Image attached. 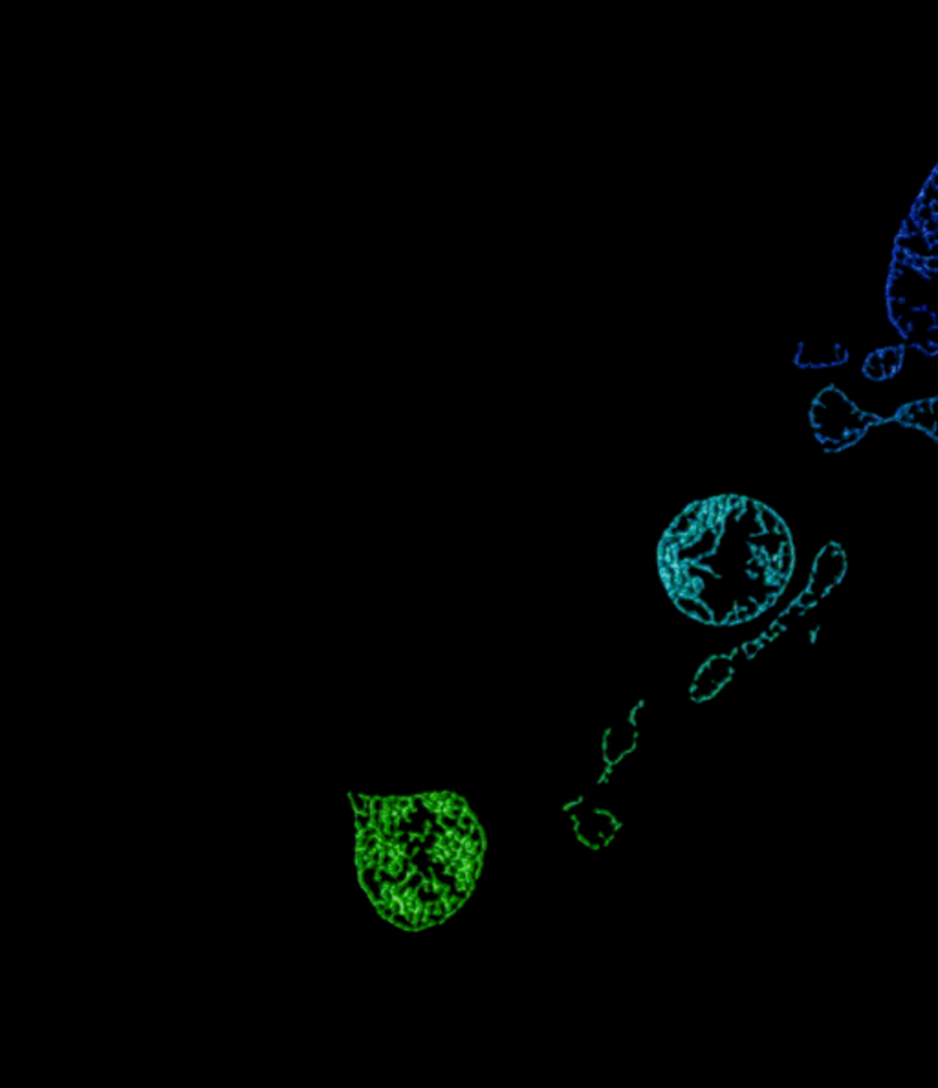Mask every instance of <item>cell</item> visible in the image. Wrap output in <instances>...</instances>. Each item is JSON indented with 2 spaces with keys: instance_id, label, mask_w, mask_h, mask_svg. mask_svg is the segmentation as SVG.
<instances>
[{
  "instance_id": "obj_6",
  "label": "cell",
  "mask_w": 938,
  "mask_h": 1088,
  "mask_svg": "<svg viewBox=\"0 0 938 1088\" xmlns=\"http://www.w3.org/2000/svg\"><path fill=\"white\" fill-rule=\"evenodd\" d=\"M456 825H459V828H462V831H466L467 834H472L473 826H477V820H475V815L472 814V810H464L461 817L456 820Z\"/></svg>"
},
{
  "instance_id": "obj_7",
  "label": "cell",
  "mask_w": 938,
  "mask_h": 1088,
  "mask_svg": "<svg viewBox=\"0 0 938 1088\" xmlns=\"http://www.w3.org/2000/svg\"><path fill=\"white\" fill-rule=\"evenodd\" d=\"M403 865L405 864L398 862V859H392V862H389V864L386 865V873L389 874L391 878H398V876L402 874V870L405 869Z\"/></svg>"
},
{
  "instance_id": "obj_5",
  "label": "cell",
  "mask_w": 938,
  "mask_h": 1088,
  "mask_svg": "<svg viewBox=\"0 0 938 1088\" xmlns=\"http://www.w3.org/2000/svg\"><path fill=\"white\" fill-rule=\"evenodd\" d=\"M845 360H847V352L842 347L832 345L829 349L814 350L809 355L801 352L798 363L804 365V367H831V365L842 363Z\"/></svg>"
},
{
  "instance_id": "obj_8",
  "label": "cell",
  "mask_w": 938,
  "mask_h": 1088,
  "mask_svg": "<svg viewBox=\"0 0 938 1088\" xmlns=\"http://www.w3.org/2000/svg\"><path fill=\"white\" fill-rule=\"evenodd\" d=\"M430 832H431V821H425V825H424V834H425V836H428V834H430Z\"/></svg>"
},
{
  "instance_id": "obj_3",
  "label": "cell",
  "mask_w": 938,
  "mask_h": 1088,
  "mask_svg": "<svg viewBox=\"0 0 938 1088\" xmlns=\"http://www.w3.org/2000/svg\"><path fill=\"white\" fill-rule=\"evenodd\" d=\"M890 420L896 424L904 425V427L923 431L938 444V398L907 403L904 408L898 409V413Z\"/></svg>"
},
{
  "instance_id": "obj_1",
  "label": "cell",
  "mask_w": 938,
  "mask_h": 1088,
  "mask_svg": "<svg viewBox=\"0 0 938 1088\" xmlns=\"http://www.w3.org/2000/svg\"><path fill=\"white\" fill-rule=\"evenodd\" d=\"M884 422L876 414L864 413L856 408L836 387L821 392L810 409V424L814 427L815 439L820 440L823 450L831 453L847 450L864 439L871 427Z\"/></svg>"
},
{
  "instance_id": "obj_4",
  "label": "cell",
  "mask_w": 938,
  "mask_h": 1088,
  "mask_svg": "<svg viewBox=\"0 0 938 1088\" xmlns=\"http://www.w3.org/2000/svg\"><path fill=\"white\" fill-rule=\"evenodd\" d=\"M902 360H904V350L900 347L878 350V352L868 356L864 365V372L871 380H887L898 372Z\"/></svg>"
},
{
  "instance_id": "obj_2",
  "label": "cell",
  "mask_w": 938,
  "mask_h": 1088,
  "mask_svg": "<svg viewBox=\"0 0 938 1088\" xmlns=\"http://www.w3.org/2000/svg\"><path fill=\"white\" fill-rule=\"evenodd\" d=\"M845 570H847V559H845L842 547L834 545V542L826 545L815 559L809 587L803 594L799 595L794 605L790 606L781 620L770 628L767 638L772 640L776 634L783 633L784 628L789 627L790 622H794L798 617H803L807 612L812 611L843 580Z\"/></svg>"
}]
</instances>
